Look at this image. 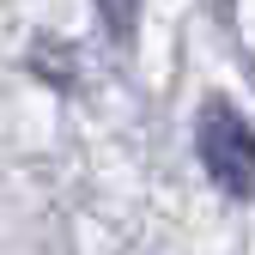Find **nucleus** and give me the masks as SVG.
I'll use <instances>...</instances> for the list:
<instances>
[{
  "label": "nucleus",
  "instance_id": "2",
  "mask_svg": "<svg viewBox=\"0 0 255 255\" xmlns=\"http://www.w3.org/2000/svg\"><path fill=\"white\" fill-rule=\"evenodd\" d=\"M98 6H104V18H110L116 37H128V30H134V0H98Z\"/></svg>",
  "mask_w": 255,
  "mask_h": 255
},
{
  "label": "nucleus",
  "instance_id": "1",
  "mask_svg": "<svg viewBox=\"0 0 255 255\" xmlns=\"http://www.w3.org/2000/svg\"><path fill=\"white\" fill-rule=\"evenodd\" d=\"M201 164L225 195H255V140L225 104L201 110Z\"/></svg>",
  "mask_w": 255,
  "mask_h": 255
}]
</instances>
